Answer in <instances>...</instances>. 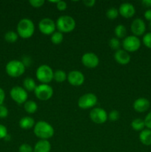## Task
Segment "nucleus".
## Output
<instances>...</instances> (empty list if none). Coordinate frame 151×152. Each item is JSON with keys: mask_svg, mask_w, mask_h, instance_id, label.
I'll use <instances>...</instances> for the list:
<instances>
[{"mask_svg": "<svg viewBox=\"0 0 151 152\" xmlns=\"http://www.w3.org/2000/svg\"><path fill=\"white\" fill-rule=\"evenodd\" d=\"M33 133L40 140H48L54 135V129L47 122L38 121L34 126Z\"/></svg>", "mask_w": 151, "mask_h": 152, "instance_id": "1", "label": "nucleus"}, {"mask_svg": "<svg viewBox=\"0 0 151 152\" xmlns=\"http://www.w3.org/2000/svg\"><path fill=\"white\" fill-rule=\"evenodd\" d=\"M16 31L19 37L22 39H29L35 32V25L31 19L28 18L22 19L18 23Z\"/></svg>", "mask_w": 151, "mask_h": 152, "instance_id": "2", "label": "nucleus"}, {"mask_svg": "<svg viewBox=\"0 0 151 152\" xmlns=\"http://www.w3.org/2000/svg\"><path fill=\"white\" fill-rule=\"evenodd\" d=\"M56 29L61 33L72 32L76 28V21L72 16L62 15L59 16L56 22Z\"/></svg>", "mask_w": 151, "mask_h": 152, "instance_id": "3", "label": "nucleus"}, {"mask_svg": "<svg viewBox=\"0 0 151 152\" xmlns=\"http://www.w3.org/2000/svg\"><path fill=\"white\" fill-rule=\"evenodd\" d=\"M25 69L26 67L24 65L22 61L16 60V59L8 62L5 66V71L7 75L13 78L19 77L24 74Z\"/></svg>", "mask_w": 151, "mask_h": 152, "instance_id": "4", "label": "nucleus"}, {"mask_svg": "<svg viewBox=\"0 0 151 152\" xmlns=\"http://www.w3.org/2000/svg\"><path fill=\"white\" fill-rule=\"evenodd\" d=\"M53 73L51 68L47 65H41L36 71V77L41 84H48L53 80Z\"/></svg>", "mask_w": 151, "mask_h": 152, "instance_id": "5", "label": "nucleus"}, {"mask_svg": "<svg viewBox=\"0 0 151 152\" xmlns=\"http://www.w3.org/2000/svg\"><path fill=\"white\" fill-rule=\"evenodd\" d=\"M98 102V98L93 93H87L79 97L78 100V106L81 109L93 108Z\"/></svg>", "mask_w": 151, "mask_h": 152, "instance_id": "6", "label": "nucleus"}, {"mask_svg": "<svg viewBox=\"0 0 151 152\" xmlns=\"http://www.w3.org/2000/svg\"><path fill=\"white\" fill-rule=\"evenodd\" d=\"M37 99L41 101L49 100L53 95V89L49 84H40L34 91Z\"/></svg>", "mask_w": 151, "mask_h": 152, "instance_id": "7", "label": "nucleus"}, {"mask_svg": "<svg viewBox=\"0 0 151 152\" xmlns=\"http://www.w3.org/2000/svg\"><path fill=\"white\" fill-rule=\"evenodd\" d=\"M141 40L136 36H127L122 42L124 50L127 52H136L141 48Z\"/></svg>", "mask_w": 151, "mask_h": 152, "instance_id": "8", "label": "nucleus"}, {"mask_svg": "<svg viewBox=\"0 0 151 152\" xmlns=\"http://www.w3.org/2000/svg\"><path fill=\"white\" fill-rule=\"evenodd\" d=\"M38 28L41 34L44 35H52L56 29V22L50 18H43L38 22Z\"/></svg>", "mask_w": 151, "mask_h": 152, "instance_id": "9", "label": "nucleus"}, {"mask_svg": "<svg viewBox=\"0 0 151 152\" xmlns=\"http://www.w3.org/2000/svg\"><path fill=\"white\" fill-rule=\"evenodd\" d=\"M12 99L18 104H23L28 100V91L21 86H15L10 91Z\"/></svg>", "mask_w": 151, "mask_h": 152, "instance_id": "10", "label": "nucleus"}, {"mask_svg": "<svg viewBox=\"0 0 151 152\" xmlns=\"http://www.w3.org/2000/svg\"><path fill=\"white\" fill-rule=\"evenodd\" d=\"M90 118L96 124H103L108 120V114L103 108L96 107L90 111Z\"/></svg>", "mask_w": 151, "mask_h": 152, "instance_id": "11", "label": "nucleus"}, {"mask_svg": "<svg viewBox=\"0 0 151 152\" xmlns=\"http://www.w3.org/2000/svg\"><path fill=\"white\" fill-rule=\"evenodd\" d=\"M81 62L86 68H95L99 65V58L96 53L93 52H87L81 57Z\"/></svg>", "mask_w": 151, "mask_h": 152, "instance_id": "12", "label": "nucleus"}, {"mask_svg": "<svg viewBox=\"0 0 151 152\" xmlns=\"http://www.w3.org/2000/svg\"><path fill=\"white\" fill-rule=\"evenodd\" d=\"M130 29L133 34V36L137 37L143 36L146 31V24L142 19L136 18L132 22Z\"/></svg>", "mask_w": 151, "mask_h": 152, "instance_id": "13", "label": "nucleus"}, {"mask_svg": "<svg viewBox=\"0 0 151 152\" xmlns=\"http://www.w3.org/2000/svg\"><path fill=\"white\" fill-rule=\"evenodd\" d=\"M67 80L71 86H80L84 83L85 79H84V74L81 71L73 70L68 74Z\"/></svg>", "mask_w": 151, "mask_h": 152, "instance_id": "14", "label": "nucleus"}, {"mask_svg": "<svg viewBox=\"0 0 151 152\" xmlns=\"http://www.w3.org/2000/svg\"><path fill=\"white\" fill-rule=\"evenodd\" d=\"M118 13L125 19H130L133 17L136 13V8L131 3H122L120 4L118 8Z\"/></svg>", "mask_w": 151, "mask_h": 152, "instance_id": "15", "label": "nucleus"}, {"mask_svg": "<svg viewBox=\"0 0 151 152\" xmlns=\"http://www.w3.org/2000/svg\"><path fill=\"white\" fill-rule=\"evenodd\" d=\"M133 109L138 113H144L148 111L150 107V102L148 99L140 97L136 99L133 104Z\"/></svg>", "mask_w": 151, "mask_h": 152, "instance_id": "16", "label": "nucleus"}, {"mask_svg": "<svg viewBox=\"0 0 151 152\" xmlns=\"http://www.w3.org/2000/svg\"><path fill=\"white\" fill-rule=\"evenodd\" d=\"M114 59L120 65H127L130 62V55L124 49H119L114 53Z\"/></svg>", "mask_w": 151, "mask_h": 152, "instance_id": "17", "label": "nucleus"}, {"mask_svg": "<svg viewBox=\"0 0 151 152\" xmlns=\"http://www.w3.org/2000/svg\"><path fill=\"white\" fill-rule=\"evenodd\" d=\"M50 150L51 144L47 140H40L33 148V152H50Z\"/></svg>", "mask_w": 151, "mask_h": 152, "instance_id": "18", "label": "nucleus"}, {"mask_svg": "<svg viewBox=\"0 0 151 152\" xmlns=\"http://www.w3.org/2000/svg\"><path fill=\"white\" fill-rule=\"evenodd\" d=\"M19 126H20L21 129H30L34 127L35 126V120L33 117H29V116H26V117H24L22 118H21V120H19Z\"/></svg>", "mask_w": 151, "mask_h": 152, "instance_id": "19", "label": "nucleus"}, {"mask_svg": "<svg viewBox=\"0 0 151 152\" xmlns=\"http://www.w3.org/2000/svg\"><path fill=\"white\" fill-rule=\"evenodd\" d=\"M139 140L143 145H151V130L148 129H144L140 132L139 134Z\"/></svg>", "mask_w": 151, "mask_h": 152, "instance_id": "20", "label": "nucleus"}, {"mask_svg": "<svg viewBox=\"0 0 151 152\" xmlns=\"http://www.w3.org/2000/svg\"><path fill=\"white\" fill-rule=\"evenodd\" d=\"M24 108L27 113L32 114L36 112V111L38 110V105H37L36 102L34 101L27 100L24 103Z\"/></svg>", "mask_w": 151, "mask_h": 152, "instance_id": "21", "label": "nucleus"}, {"mask_svg": "<svg viewBox=\"0 0 151 152\" xmlns=\"http://www.w3.org/2000/svg\"><path fill=\"white\" fill-rule=\"evenodd\" d=\"M36 82L31 77H26L23 81V88L27 91H34L36 88Z\"/></svg>", "mask_w": 151, "mask_h": 152, "instance_id": "22", "label": "nucleus"}, {"mask_svg": "<svg viewBox=\"0 0 151 152\" xmlns=\"http://www.w3.org/2000/svg\"><path fill=\"white\" fill-rule=\"evenodd\" d=\"M131 127L136 132H142L145 128V123L144 120L141 118H136L131 123Z\"/></svg>", "mask_w": 151, "mask_h": 152, "instance_id": "23", "label": "nucleus"}, {"mask_svg": "<svg viewBox=\"0 0 151 152\" xmlns=\"http://www.w3.org/2000/svg\"><path fill=\"white\" fill-rule=\"evenodd\" d=\"M114 34H115L116 38L124 39L126 37V36H127V28H126V27L124 25H118L115 28Z\"/></svg>", "mask_w": 151, "mask_h": 152, "instance_id": "24", "label": "nucleus"}, {"mask_svg": "<svg viewBox=\"0 0 151 152\" xmlns=\"http://www.w3.org/2000/svg\"><path fill=\"white\" fill-rule=\"evenodd\" d=\"M67 77H68V75L62 70H56L53 73V80L56 83H63L67 80Z\"/></svg>", "mask_w": 151, "mask_h": 152, "instance_id": "25", "label": "nucleus"}, {"mask_svg": "<svg viewBox=\"0 0 151 152\" xmlns=\"http://www.w3.org/2000/svg\"><path fill=\"white\" fill-rule=\"evenodd\" d=\"M64 36L63 34L59 31H55L51 36H50V41L54 45H59L63 42Z\"/></svg>", "mask_w": 151, "mask_h": 152, "instance_id": "26", "label": "nucleus"}, {"mask_svg": "<svg viewBox=\"0 0 151 152\" xmlns=\"http://www.w3.org/2000/svg\"><path fill=\"white\" fill-rule=\"evenodd\" d=\"M19 35L17 33L14 32L13 31H7L5 34H4V39L6 42L9 43H14L17 41Z\"/></svg>", "mask_w": 151, "mask_h": 152, "instance_id": "27", "label": "nucleus"}, {"mask_svg": "<svg viewBox=\"0 0 151 152\" xmlns=\"http://www.w3.org/2000/svg\"><path fill=\"white\" fill-rule=\"evenodd\" d=\"M118 15V10L115 7H110L108 9L106 12V16L107 19L113 20V19H116L117 16Z\"/></svg>", "mask_w": 151, "mask_h": 152, "instance_id": "28", "label": "nucleus"}, {"mask_svg": "<svg viewBox=\"0 0 151 152\" xmlns=\"http://www.w3.org/2000/svg\"><path fill=\"white\" fill-rule=\"evenodd\" d=\"M109 46L113 50H115V51L119 50L121 47V42L118 38H111L108 42Z\"/></svg>", "mask_w": 151, "mask_h": 152, "instance_id": "29", "label": "nucleus"}, {"mask_svg": "<svg viewBox=\"0 0 151 152\" xmlns=\"http://www.w3.org/2000/svg\"><path fill=\"white\" fill-rule=\"evenodd\" d=\"M142 42L144 45L145 47L151 49V32H148L144 34L143 38H142Z\"/></svg>", "mask_w": 151, "mask_h": 152, "instance_id": "30", "label": "nucleus"}, {"mask_svg": "<svg viewBox=\"0 0 151 152\" xmlns=\"http://www.w3.org/2000/svg\"><path fill=\"white\" fill-rule=\"evenodd\" d=\"M120 118V114L118 111L116 110H113L110 112L108 114V120H110V121L115 122L117 120H119Z\"/></svg>", "mask_w": 151, "mask_h": 152, "instance_id": "31", "label": "nucleus"}, {"mask_svg": "<svg viewBox=\"0 0 151 152\" xmlns=\"http://www.w3.org/2000/svg\"><path fill=\"white\" fill-rule=\"evenodd\" d=\"M19 152H33V148L29 144L24 143L19 146Z\"/></svg>", "mask_w": 151, "mask_h": 152, "instance_id": "32", "label": "nucleus"}, {"mask_svg": "<svg viewBox=\"0 0 151 152\" xmlns=\"http://www.w3.org/2000/svg\"><path fill=\"white\" fill-rule=\"evenodd\" d=\"M29 3L32 7L38 8V7H42L43 4H44V0H30Z\"/></svg>", "mask_w": 151, "mask_h": 152, "instance_id": "33", "label": "nucleus"}, {"mask_svg": "<svg viewBox=\"0 0 151 152\" xmlns=\"http://www.w3.org/2000/svg\"><path fill=\"white\" fill-rule=\"evenodd\" d=\"M144 121L145 123V127H147V129L151 130V111L147 114Z\"/></svg>", "mask_w": 151, "mask_h": 152, "instance_id": "34", "label": "nucleus"}, {"mask_svg": "<svg viewBox=\"0 0 151 152\" xmlns=\"http://www.w3.org/2000/svg\"><path fill=\"white\" fill-rule=\"evenodd\" d=\"M7 136V129L3 125L0 124V140L5 139Z\"/></svg>", "mask_w": 151, "mask_h": 152, "instance_id": "35", "label": "nucleus"}, {"mask_svg": "<svg viewBox=\"0 0 151 152\" xmlns=\"http://www.w3.org/2000/svg\"><path fill=\"white\" fill-rule=\"evenodd\" d=\"M8 115V110L4 105H0V118H5Z\"/></svg>", "mask_w": 151, "mask_h": 152, "instance_id": "36", "label": "nucleus"}, {"mask_svg": "<svg viewBox=\"0 0 151 152\" xmlns=\"http://www.w3.org/2000/svg\"><path fill=\"white\" fill-rule=\"evenodd\" d=\"M67 7H68V4L64 1H60L59 0L57 4H56V8L59 10H60V11H64V10H66Z\"/></svg>", "mask_w": 151, "mask_h": 152, "instance_id": "37", "label": "nucleus"}, {"mask_svg": "<svg viewBox=\"0 0 151 152\" xmlns=\"http://www.w3.org/2000/svg\"><path fill=\"white\" fill-rule=\"evenodd\" d=\"M22 62L24 64V65H25V67H29L30 66L31 63H32V59H31V58L30 57V56H24L23 57H22Z\"/></svg>", "mask_w": 151, "mask_h": 152, "instance_id": "38", "label": "nucleus"}, {"mask_svg": "<svg viewBox=\"0 0 151 152\" xmlns=\"http://www.w3.org/2000/svg\"><path fill=\"white\" fill-rule=\"evenodd\" d=\"M83 3H84V5L87 6V7H92L95 5V4H96V1H95V0H84V1H83Z\"/></svg>", "mask_w": 151, "mask_h": 152, "instance_id": "39", "label": "nucleus"}, {"mask_svg": "<svg viewBox=\"0 0 151 152\" xmlns=\"http://www.w3.org/2000/svg\"><path fill=\"white\" fill-rule=\"evenodd\" d=\"M144 16L145 19L149 22H151V9H147L146 11L144 13Z\"/></svg>", "mask_w": 151, "mask_h": 152, "instance_id": "40", "label": "nucleus"}, {"mask_svg": "<svg viewBox=\"0 0 151 152\" xmlns=\"http://www.w3.org/2000/svg\"><path fill=\"white\" fill-rule=\"evenodd\" d=\"M5 99V93L1 88H0V105H1Z\"/></svg>", "mask_w": 151, "mask_h": 152, "instance_id": "41", "label": "nucleus"}, {"mask_svg": "<svg viewBox=\"0 0 151 152\" xmlns=\"http://www.w3.org/2000/svg\"><path fill=\"white\" fill-rule=\"evenodd\" d=\"M142 4H143L144 7H148L150 9V7H151V0H143L142 1Z\"/></svg>", "mask_w": 151, "mask_h": 152, "instance_id": "42", "label": "nucleus"}, {"mask_svg": "<svg viewBox=\"0 0 151 152\" xmlns=\"http://www.w3.org/2000/svg\"><path fill=\"white\" fill-rule=\"evenodd\" d=\"M148 28H149V30L150 31V32H151V22H149V25H148Z\"/></svg>", "mask_w": 151, "mask_h": 152, "instance_id": "43", "label": "nucleus"}]
</instances>
